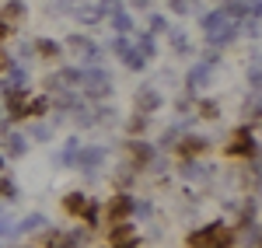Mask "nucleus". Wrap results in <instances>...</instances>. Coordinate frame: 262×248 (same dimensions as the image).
<instances>
[{"mask_svg": "<svg viewBox=\"0 0 262 248\" xmlns=\"http://www.w3.org/2000/svg\"><path fill=\"white\" fill-rule=\"evenodd\" d=\"M189 245L192 248H227L231 245V231L224 224H206L203 231L189 234Z\"/></svg>", "mask_w": 262, "mask_h": 248, "instance_id": "obj_1", "label": "nucleus"}, {"mask_svg": "<svg viewBox=\"0 0 262 248\" xmlns=\"http://www.w3.org/2000/svg\"><path fill=\"white\" fill-rule=\"evenodd\" d=\"M39 53H46V56H56V53H60V46H56V42H39Z\"/></svg>", "mask_w": 262, "mask_h": 248, "instance_id": "obj_14", "label": "nucleus"}, {"mask_svg": "<svg viewBox=\"0 0 262 248\" xmlns=\"http://www.w3.org/2000/svg\"><path fill=\"white\" fill-rule=\"evenodd\" d=\"M101 161H105V150H101V147H88V150L77 154V168H88V171H91V168H98Z\"/></svg>", "mask_w": 262, "mask_h": 248, "instance_id": "obj_2", "label": "nucleus"}, {"mask_svg": "<svg viewBox=\"0 0 262 248\" xmlns=\"http://www.w3.org/2000/svg\"><path fill=\"white\" fill-rule=\"evenodd\" d=\"M171 7H175V11H189V4H185V0H171Z\"/></svg>", "mask_w": 262, "mask_h": 248, "instance_id": "obj_16", "label": "nucleus"}, {"mask_svg": "<svg viewBox=\"0 0 262 248\" xmlns=\"http://www.w3.org/2000/svg\"><path fill=\"white\" fill-rule=\"evenodd\" d=\"M203 116H210V119H213V116H217V105L206 102V105H203Z\"/></svg>", "mask_w": 262, "mask_h": 248, "instance_id": "obj_15", "label": "nucleus"}, {"mask_svg": "<svg viewBox=\"0 0 262 248\" xmlns=\"http://www.w3.org/2000/svg\"><path fill=\"white\" fill-rule=\"evenodd\" d=\"M84 207H88V199H84L81 192H74V196L67 199V210H70V213H77V210H84Z\"/></svg>", "mask_w": 262, "mask_h": 248, "instance_id": "obj_8", "label": "nucleus"}, {"mask_svg": "<svg viewBox=\"0 0 262 248\" xmlns=\"http://www.w3.org/2000/svg\"><path fill=\"white\" fill-rule=\"evenodd\" d=\"M42 224H46V220H42L39 213H32V217H25V220H21L18 228H14V234H18V231H39Z\"/></svg>", "mask_w": 262, "mask_h": 248, "instance_id": "obj_6", "label": "nucleus"}, {"mask_svg": "<svg viewBox=\"0 0 262 248\" xmlns=\"http://www.w3.org/2000/svg\"><path fill=\"white\" fill-rule=\"evenodd\" d=\"M171 42H175V49H179V53H189V39H185L182 32H175V35H171Z\"/></svg>", "mask_w": 262, "mask_h": 248, "instance_id": "obj_11", "label": "nucleus"}, {"mask_svg": "<svg viewBox=\"0 0 262 248\" xmlns=\"http://www.w3.org/2000/svg\"><path fill=\"white\" fill-rule=\"evenodd\" d=\"M7 150H11V157H21V154H25V140H21V137H11Z\"/></svg>", "mask_w": 262, "mask_h": 248, "instance_id": "obj_10", "label": "nucleus"}, {"mask_svg": "<svg viewBox=\"0 0 262 248\" xmlns=\"http://www.w3.org/2000/svg\"><path fill=\"white\" fill-rule=\"evenodd\" d=\"M158 105H161V95H158V91H140V112H143V116L154 112Z\"/></svg>", "mask_w": 262, "mask_h": 248, "instance_id": "obj_5", "label": "nucleus"}, {"mask_svg": "<svg viewBox=\"0 0 262 248\" xmlns=\"http://www.w3.org/2000/svg\"><path fill=\"white\" fill-rule=\"evenodd\" d=\"M203 147H206V140H203V137H189V144L182 147V150H185V154H200Z\"/></svg>", "mask_w": 262, "mask_h": 248, "instance_id": "obj_9", "label": "nucleus"}, {"mask_svg": "<svg viewBox=\"0 0 262 248\" xmlns=\"http://www.w3.org/2000/svg\"><path fill=\"white\" fill-rule=\"evenodd\" d=\"M182 175H185V178H203L206 171H203L200 161H185V165H182Z\"/></svg>", "mask_w": 262, "mask_h": 248, "instance_id": "obj_7", "label": "nucleus"}, {"mask_svg": "<svg viewBox=\"0 0 262 248\" xmlns=\"http://www.w3.org/2000/svg\"><path fill=\"white\" fill-rule=\"evenodd\" d=\"M140 49H143V56H154V39L150 35H140Z\"/></svg>", "mask_w": 262, "mask_h": 248, "instance_id": "obj_12", "label": "nucleus"}, {"mask_svg": "<svg viewBox=\"0 0 262 248\" xmlns=\"http://www.w3.org/2000/svg\"><path fill=\"white\" fill-rule=\"evenodd\" d=\"M203 28H206V32L227 28V14H224V11H213V14H206V18H203Z\"/></svg>", "mask_w": 262, "mask_h": 248, "instance_id": "obj_4", "label": "nucleus"}, {"mask_svg": "<svg viewBox=\"0 0 262 248\" xmlns=\"http://www.w3.org/2000/svg\"><path fill=\"white\" fill-rule=\"evenodd\" d=\"M108 238H112V245H116V248H129L133 241H137V231L129 228V224H119V228H112Z\"/></svg>", "mask_w": 262, "mask_h": 248, "instance_id": "obj_3", "label": "nucleus"}, {"mask_svg": "<svg viewBox=\"0 0 262 248\" xmlns=\"http://www.w3.org/2000/svg\"><path fill=\"white\" fill-rule=\"evenodd\" d=\"M116 32H129V18L122 11H116Z\"/></svg>", "mask_w": 262, "mask_h": 248, "instance_id": "obj_13", "label": "nucleus"}]
</instances>
